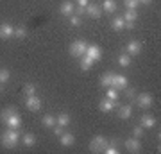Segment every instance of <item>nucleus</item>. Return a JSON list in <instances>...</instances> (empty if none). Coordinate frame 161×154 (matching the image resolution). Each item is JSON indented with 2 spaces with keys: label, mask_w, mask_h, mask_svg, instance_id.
<instances>
[{
  "label": "nucleus",
  "mask_w": 161,
  "mask_h": 154,
  "mask_svg": "<svg viewBox=\"0 0 161 154\" xmlns=\"http://www.w3.org/2000/svg\"><path fill=\"white\" fill-rule=\"evenodd\" d=\"M0 122L9 129H20V126H22V118H20L16 108H13V106H7L6 109L0 111Z\"/></svg>",
  "instance_id": "nucleus-1"
},
{
  "label": "nucleus",
  "mask_w": 161,
  "mask_h": 154,
  "mask_svg": "<svg viewBox=\"0 0 161 154\" xmlns=\"http://www.w3.org/2000/svg\"><path fill=\"white\" fill-rule=\"evenodd\" d=\"M18 138H20L18 129H9V127H7V131H4L2 136H0V143H2L6 149H13V147H16Z\"/></svg>",
  "instance_id": "nucleus-2"
},
{
  "label": "nucleus",
  "mask_w": 161,
  "mask_h": 154,
  "mask_svg": "<svg viewBox=\"0 0 161 154\" xmlns=\"http://www.w3.org/2000/svg\"><path fill=\"white\" fill-rule=\"evenodd\" d=\"M86 48H88V45L84 43V41L77 40V41L72 43V47H70V54H72L74 57H82L84 54H86Z\"/></svg>",
  "instance_id": "nucleus-3"
},
{
  "label": "nucleus",
  "mask_w": 161,
  "mask_h": 154,
  "mask_svg": "<svg viewBox=\"0 0 161 154\" xmlns=\"http://www.w3.org/2000/svg\"><path fill=\"white\" fill-rule=\"evenodd\" d=\"M106 145H108V138L100 136V134H97V136L90 142V149H92L93 152H100V151H104Z\"/></svg>",
  "instance_id": "nucleus-4"
},
{
  "label": "nucleus",
  "mask_w": 161,
  "mask_h": 154,
  "mask_svg": "<svg viewBox=\"0 0 161 154\" xmlns=\"http://www.w3.org/2000/svg\"><path fill=\"white\" fill-rule=\"evenodd\" d=\"M84 56H88L92 61H98L100 56H102V50H100V47H97V45H88Z\"/></svg>",
  "instance_id": "nucleus-5"
},
{
  "label": "nucleus",
  "mask_w": 161,
  "mask_h": 154,
  "mask_svg": "<svg viewBox=\"0 0 161 154\" xmlns=\"http://www.w3.org/2000/svg\"><path fill=\"white\" fill-rule=\"evenodd\" d=\"M11 36H14V27L11 23H0V38L2 40H9Z\"/></svg>",
  "instance_id": "nucleus-6"
},
{
  "label": "nucleus",
  "mask_w": 161,
  "mask_h": 154,
  "mask_svg": "<svg viewBox=\"0 0 161 154\" xmlns=\"http://www.w3.org/2000/svg\"><path fill=\"white\" fill-rule=\"evenodd\" d=\"M25 104H27V108H29L31 111H40V108H41V100L36 97V95H27Z\"/></svg>",
  "instance_id": "nucleus-7"
},
{
  "label": "nucleus",
  "mask_w": 161,
  "mask_h": 154,
  "mask_svg": "<svg viewBox=\"0 0 161 154\" xmlns=\"http://www.w3.org/2000/svg\"><path fill=\"white\" fill-rule=\"evenodd\" d=\"M136 104H138L140 108H149L150 104H152V95L150 93H142V95H138L136 97Z\"/></svg>",
  "instance_id": "nucleus-8"
},
{
  "label": "nucleus",
  "mask_w": 161,
  "mask_h": 154,
  "mask_svg": "<svg viewBox=\"0 0 161 154\" xmlns=\"http://www.w3.org/2000/svg\"><path fill=\"white\" fill-rule=\"evenodd\" d=\"M127 79L124 77V75H115L113 74V83H111V86L113 88H116V90H124V88H127Z\"/></svg>",
  "instance_id": "nucleus-9"
},
{
  "label": "nucleus",
  "mask_w": 161,
  "mask_h": 154,
  "mask_svg": "<svg viewBox=\"0 0 161 154\" xmlns=\"http://www.w3.org/2000/svg\"><path fill=\"white\" fill-rule=\"evenodd\" d=\"M125 149L127 151H131V152H138L140 149H142V143H140V138H129L125 140Z\"/></svg>",
  "instance_id": "nucleus-10"
},
{
  "label": "nucleus",
  "mask_w": 161,
  "mask_h": 154,
  "mask_svg": "<svg viewBox=\"0 0 161 154\" xmlns=\"http://www.w3.org/2000/svg\"><path fill=\"white\" fill-rule=\"evenodd\" d=\"M140 50H142V43L136 40H132L127 43V54L129 56H136V54H140Z\"/></svg>",
  "instance_id": "nucleus-11"
},
{
  "label": "nucleus",
  "mask_w": 161,
  "mask_h": 154,
  "mask_svg": "<svg viewBox=\"0 0 161 154\" xmlns=\"http://www.w3.org/2000/svg\"><path fill=\"white\" fill-rule=\"evenodd\" d=\"M116 106V100H111V99H106V100H100V111H104V113H109V111H113Z\"/></svg>",
  "instance_id": "nucleus-12"
},
{
  "label": "nucleus",
  "mask_w": 161,
  "mask_h": 154,
  "mask_svg": "<svg viewBox=\"0 0 161 154\" xmlns=\"http://www.w3.org/2000/svg\"><path fill=\"white\" fill-rule=\"evenodd\" d=\"M154 126H156V118L152 115H143L142 117V127L143 129H152Z\"/></svg>",
  "instance_id": "nucleus-13"
},
{
  "label": "nucleus",
  "mask_w": 161,
  "mask_h": 154,
  "mask_svg": "<svg viewBox=\"0 0 161 154\" xmlns=\"http://www.w3.org/2000/svg\"><path fill=\"white\" fill-rule=\"evenodd\" d=\"M131 115H132V108H131V104H125V106H122L120 111H118V117H120L122 120L131 118Z\"/></svg>",
  "instance_id": "nucleus-14"
},
{
  "label": "nucleus",
  "mask_w": 161,
  "mask_h": 154,
  "mask_svg": "<svg viewBox=\"0 0 161 154\" xmlns=\"http://www.w3.org/2000/svg\"><path fill=\"white\" fill-rule=\"evenodd\" d=\"M74 142H75V136L72 133H63L61 134V145L68 147V145H74Z\"/></svg>",
  "instance_id": "nucleus-15"
},
{
  "label": "nucleus",
  "mask_w": 161,
  "mask_h": 154,
  "mask_svg": "<svg viewBox=\"0 0 161 154\" xmlns=\"http://www.w3.org/2000/svg\"><path fill=\"white\" fill-rule=\"evenodd\" d=\"M56 124H58V126H61V127H66V126H68V124H70L68 113H59L58 118H56Z\"/></svg>",
  "instance_id": "nucleus-16"
},
{
  "label": "nucleus",
  "mask_w": 161,
  "mask_h": 154,
  "mask_svg": "<svg viewBox=\"0 0 161 154\" xmlns=\"http://www.w3.org/2000/svg\"><path fill=\"white\" fill-rule=\"evenodd\" d=\"M86 13L90 14L92 18H100V7L97 4H92V6L86 7Z\"/></svg>",
  "instance_id": "nucleus-17"
},
{
  "label": "nucleus",
  "mask_w": 161,
  "mask_h": 154,
  "mask_svg": "<svg viewBox=\"0 0 161 154\" xmlns=\"http://www.w3.org/2000/svg\"><path fill=\"white\" fill-rule=\"evenodd\" d=\"M72 13H74V4H72V2H63V4H61V14L70 16Z\"/></svg>",
  "instance_id": "nucleus-18"
},
{
  "label": "nucleus",
  "mask_w": 161,
  "mask_h": 154,
  "mask_svg": "<svg viewBox=\"0 0 161 154\" xmlns=\"http://www.w3.org/2000/svg\"><path fill=\"white\" fill-rule=\"evenodd\" d=\"M111 25H113V29H115V31H122V29L125 27V20H124L122 16H116L115 20L111 22Z\"/></svg>",
  "instance_id": "nucleus-19"
},
{
  "label": "nucleus",
  "mask_w": 161,
  "mask_h": 154,
  "mask_svg": "<svg viewBox=\"0 0 161 154\" xmlns=\"http://www.w3.org/2000/svg\"><path fill=\"white\" fill-rule=\"evenodd\" d=\"M104 11L106 13H115L116 11V2L115 0H104Z\"/></svg>",
  "instance_id": "nucleus-20"
},
{
  "label": "nucleus",
  "mask_w": 161,
  "mask_h": 154,
  "mask_svg": "<svg viewBox=\"0 0 161 154\" xmlns=\"http://www.w3.org/2000/svg\"><path fill=\"white\" fill-rule=\"evenodd\" d=\"M92 65H93V61H92L88 56H82V57H80V68L84 70V72H88V70L92 68Z\"/></svg>",
  "instance_id": "nucleus-21"
},
{
  "label": "nucleus",
  "mask_w": 161,
  "mask_h": 154,
  "mask_svg": "<svg viewBox=\"0 0 161 154\" xmlns=\"http://www.w3.org/2000/svg\"><path fill=\"white\" fill-rule=\"evenodd\" d=\"M136 18H138L136 9H127V11H125V16H124V20H125V22H134Z\"/></svg>",
  "instance_id": "nucleus-22"
},
{
  "label": "nucleus",
  "mask_w": 161,
  "mask_h": 154,
  "mask_svg": "<svg viewBox=\"0 0 161 154\" xmlns=\"http://www.w3.org/2000/svg\"><path fill=\"white\" fill-rule=\"evenodd\" d=\"M34 143H36L34 134H31V133H27V134H23V145H27V147H32Z\"/></svg>",
  "instance_id": "nucleus-23"
},
{
  "label": "nucleus",
  "mask_w": 161,
  "mask_h": 154,
  "mask_svg": "<svg viewBox=\"0 0 161 154\" xmlns=\"http://www.w3.org/2000/svg\"><path fill=\"white\" fill-rule=\"evenodd\" d=\"M111 83H113V74L111 72L104 74L102 79H100V86H111Z\"/></svg>",
  "instance_id": "nucleus-24"
},
{
  "label": "nucleus",
  "mask_w": 161,
  "mask_h": 154,
  "mask_svg": "<svg viewBox=\"0 0 161 154\" xmlns=\"http://www.w3.org/2000/svg\"><path fill=\"white\" fill-rule=\"evenodd\" d=\"M43 126H45V127H54V126H56V117H52V115H45V117H43Z\"/></svg>",
  "instance_id": "nucleus-25"
},
{
  "label": "nucleus",
  "mask_w": 161,
  "mask_h": 154,
  "mask_svg": "<svg viewBox=\"0 0 161 154\" xmlns=\"http://www.w3.org/2000/svg\"><path fill=\"white\" fill-rule=\"evenodd\" d=\"M14 36H16V38H20V40H23V38L27 36V29L23 27V25H20V27H14Z\"/></svg>",
  "instance_id": "nucleus-26"
},
{
  "label": "nucleus",
  "mask_w": 161,
  "mask_h": 154,
  "mask_svg": "<svg viewBox=\"0 0 161 154\" xmlns=\"http://www.w3.org/2000/svg\"><path fill=\"white\" fill-rule=\"evenodd\" d=\"M9 77H11L9 70H7V68H0V84H2V83H7Z\"/></svg>",
  "instance_id": "nucleus-27"
},
{
  "label": "nucleus",
  "mask_w": 161,
  "mask_h": 154,
  "mask_svg": "<svg viewBox=\"0 0 161 154\" xmlns=\"http://www.w3.org/2000/svg\"><path fill=\"white\" fill-rule=\"evenodd\" d=\"M118 63H120V66H129V65H131V57H129V54H122V56L118 57Z\"/></svg>",
  "instance_id": "nucleus-28"
},
{
  "label": "nucleus",
  "mask_w": 161,
  "mask_h": 154,
  "mask_svg": "<svg viewBox=\"0 0 161 154\" xmlns=\"http://www.w3.org/2000/svg\"><path fill=\"white\" fill-rule=\"evenodd\" d=\"M70 25H72V27H79L80 25V16L79 14H72V16H70Z\"/></svg>",
  "instance_id": "nucleus-29"
},
{
  "label": "nucleus",
  "mask_w": 161,
  "mask_h": 154,
  "mask_svg": "<svg viewBox=\"0 0 161 154\" xmlns=\"http://www.w3.org/2000/svg\"><path fill=\"white\" fill-rule=\"evenodd\" d=\"M124 4H125L127 9H136V7L140 6L138 0H124Z\"/></svg>",
  "instance_id": "nucleus-30"
},
{
  "label": "nucleus",
  "mask_w": 161,
  "mask_h": 154,
  "mask_svg": "<svg viewBox=\"0 0 161 154\" xmlns=\"http://www.w3.org/2000/svg\"><path fill=\"white\" fill-rule=\"evenodd\" d=\"M23 91H25V95H34L36 93V86L34 84H25L23 86Z\"/></svg>",
  "instance_id": "nucleus-31"
},
{
  "label": "nucleus",
  "mask_w": 161,
  "mask_h": 154,
  "mask_svg": "<svg viewBox=\"0 0 161 154\" xmlns=\"http://www.w3.org/2000/svg\"><path fill=\"white\" fill-rule=\"evenodd\" d=\"M108 99L118 100V91H116V88H109V90H108Z\"/></svg>",
  "instance_id": "nucleus-32"
},
{
  "label": "nucleus",
  "mask_w": 161,
  "mask_h": 154,
  "mask_svg": "<svg viewBox=\"0 0 161 154\" xmlns=\"http://www.w3.org/2000/svg\"><path fill=\"white\" fill-rule=\"evenodd\" d=\"M132 134H134V138H142V136H143V127H142V126L134 127V129H132Z\"/></svg>",
  "instance_id": "nucleus-33"
},
{
  "label": "nucleus",
  "mask_w": 161,
  "mask_h": 154,
  "mask_svg": "<svg viewBox=\"0 0 161 154\" xmlns=\"http://www.w3.org/2000/svg\"><path fill=\"white\" fill-rule=\"evenodd\" d=\"M104 152H108V154H116V152H118V149H116L115 145H109V143H108V145H106V149H104Z\"/></svg>",
  "instance_id": "nucleus-34"
},
{
  "label": "nucleus",
  "mask_w": 161,
  "mask_h": 154,
  "mask_svg": "<svg viewBox=\"0 0 161 154\" xmlns=\"http://www.w3.org/2000/svg\"><path fill=\"white\" fill-rule=\"evenodd\" d=\"M124 90H125L127 99H134V97H136V93H134V90H132V88H129V90H127V88H124Z\"/></svg>",
  "instance_id": "nucleus-35"
},
{
  "label": "nucleus",
  "mask_w": 161,
  "mask_h": 154,
  "mask_svg": "<svg viewBox=\"0 0 161 154\" xmlns=\"http://www.w3.org/2000/svg\"><path fill=\"white\" fill-rule=\"evenodd\" d=\"M54 134H56V136H61V134H63V127L56 124V126H54Z\"/></svg>",
  "instance_id": "nucleus-36"
},
{
  "label": "nucleus",
  "mask_w": 161,
  "mask_h": 154,
  "mask_svg": "<svg viewBox=\"0 0 161 154\" xmlns=\"http://www.w3.org/2000/svg\"><path fill=\"white\" fill-rule=\"evenodd\" d=\"M77 4H79V7H86L88 6V0H77Z\"/></svg>",
  "instance_id": "nucleus-37"
},
{
  "label": "nucleus",
  "mask_w": 161,
  "mask_h": 154,
  "mask_svg": "<svg viewBox=\"0 0 161 154\" xmlns=\"http://www.w3.org/2000/svg\"><path fill=\"white\" fill-rule=\"evenodd\" d=\"M84 13H86V7H79V9H77V14H84Z\"/></svg>",
  "instance_id": "nucleus-38"
},
{
  "label": "nucleus",
  "mask_w": 161,
  "mask_h": 154,
  "mask_svg": "<svg viewBox=\"0 0 161 154\" xmlns=\"http://www.w3.org/2000/svg\"><path fill=\"white\" fill-rule=\"evenodd\" d=\"M140 4H145V6H147V4H150V2H152V0H138Z\"/></svg>",
  "instance_id": "nucleus-39"
}]
</instances>
